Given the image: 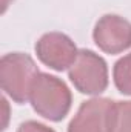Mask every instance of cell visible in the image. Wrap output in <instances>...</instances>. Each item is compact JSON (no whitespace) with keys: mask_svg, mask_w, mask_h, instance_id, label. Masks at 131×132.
<instances>
[{"mask_svg":"<svg viewBox=\"0 0 131 132\" xmlns=\"http://www.w3.org/2000/svg\"><path fill=\"white\" fill-rule=\"evenodd\" d=\"M113 100L93 97L83 101L71 118L66 132H108V114Z\"/></svg>","mask_w":131,"mask_h":132,"instance_id":"obj_6","label":"cell"},{"mask_svg":"<svg viewBox=\"0 0 131 132\" xmlns=\"http://www.w3.org/2000/svg\"><path fill=\"white\" fill-rule=\"evenodd\" d=\"M108 132H131V100L113 101L108 114Z\"/></svg>","mask_w":131,"mask_h":132,"instance_id":"obj_7","label":"cell"},{"mask_svg":"<svg viewBox=\"0 0 131 132\" xmlns=\"http://www.w3.org/2000/svg\"><path fill=\"white\" fill-rule=\"evenodd\" d=\"M12 0H2V12H6V9H8V6H9Z\"/></svg>","mask_w":131,"mask_h":132,"instance_id":"obj_10","label":"cell"},{"mask_svg":"<svg viewBox=\"0 0 131 132\" xmlns=\"http://www.w3.org/2000/svg\"><path fill=\"white\" fill-rule=\"evenodd\" d=\"M93 40L105 54H120L131 48V22L117 14H105L93 29Z\"/></svg>","mask_w":131,"mask_h":132,"instance_id":"obj_5","label":"cell"},{"mask_svg":"<svg viewBox=\"0 0 131 132\" xmlns=\"http://www.w3.org/2000/svg\"><path fill=\"white\" fill-rule=\"evenodd\" d=\"M34 59L25 52H9L0 59V86L6 97L17 104L30 101V92L39 74Z\"/></svg>","mask_w":131,"mask_h":132,"instance_id":"obj_2","label":"cell"},{"mask_svg":"<svg viewBox=\"0 0 131 132\" xmlns=\"http://www.w3.org/2000/svg\"><path fill=\"white\" fill-rule=\"evenodd\" d=\"M68 78L83 95L99 97L110 83L108 65L102 55L91 49H79L77 60L68 69Z\"/></svg>","mask_w":131,"mask_h":132,"instance_id":"obj_3","label":"cell"},{"mask_svg":"<svg viewBox=\"0 0 131 132\" xmlns=\"http://www.w3.org/2000/svg\"><path fill=\"white\" fill-rule=\"evenodd\" d=\"M30 103L37 115L59 123L71 111L72 94L62 78L48 72H39L30 92Z\"/></svg>","mask_w":131,"mask_h":132,"instance_id":"obj_1","label":"cell"},{"mask_svg":"<svg viewBox=\"0 0 131 132\" xmlns=\"http://www.w3.org/2000/svg\"><path fill=\"white\" fill-rule=\"evenodd\" d=\"M16 132H56L53 128L40 123V121H35V120H26L23 123L19 125L17 131Z\"/></svg>","mask_w":131,"mask_h":132,"instance_id":"obj_9","label":"cell"},{"mask_svg":"<svg viewBox=\"0 0 131 132\" xmlns=\"http://www.w3.org/2000/svg\"><path fill=\"white\" fill-rule=\"evenodd\" d=\"M34 51L40 63L57 72L68 71L79 55V49L72 38L57 31L43 34L35 42Z\"/></svg>","mask_w":131,"mask_h":132,"instance_id":"obj_4","label":"cell"},{"mask_svg":"<svg viewBox=\"0 0 131 132\" xmlns=\"http://www.w3.org/2000/svg\"><path fill=\"white\" fill-rule=\"evenodd\" d=\"M113 80L116 89L131 97V52L120 57L113 66Z\"/></svg>","mask_w":131,"mask_h":132,"instance_id":"obj_8","label":"cell"}]
</instances>
